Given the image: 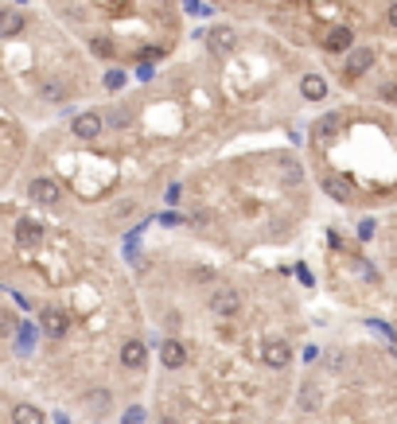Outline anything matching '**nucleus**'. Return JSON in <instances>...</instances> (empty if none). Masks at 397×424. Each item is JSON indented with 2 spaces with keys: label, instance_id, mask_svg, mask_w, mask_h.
Segmentation results:
<instances>
[{
  "label": "nucleus",
  "instance_id": "f257e3e1",
  "mask_svg": "<svg viewBox=\"0 0 397 424\" xmlns=\"http://www.w3.org/2000/svg\"><path fill=\"white\" fill-rule=\"evenodd\" d=\"M261 359H265V366H269V370H285V366L292 362V346H288L285 339H265Z\"/></svg>",
  "mask_w": 397,
  "mask_h": 424
},
{
  "label": "nucleus",
  "instance_id": "f03ea898",
  "mask_svg": "<svg viewBox=\"0 0 397 424\" xmlns=\"http://www.w3.org/2000/svg\"><path fill=\"white\" fill-rule=\"evenodd\" d=\"M238 307H242V292L230 285H218L211 296V312L214 315H238Z\"/></svg>",
  "mask_w": 397,
  "mask_h": 424
},
{
  "label": "nucleus",
  "instance_id": "7ed1b4c3",
  "mask_svg": "<svg viewBox=\"0 0 397 424\" xmlns=\"http://www.w3.org/2000/svg\"><path fill=\"white\" fill-rule=\"evenodd\" d=\"M39 327H43V335L47 339H63L66 335V327H70V315L63 312V307H43V319H39Z\"/></svg>",
  "mask_w": 397,
  "mask_h": 424
},
{
  "label": "nucleus",
  "instance_id": "20e7f679",
  "mask_svg": "<svg viewBox=\"0 0 397 424\" xmlns=\"http://www.w3.org/2000/svg\"><path fill=\"white\" fill-rule=\"evenodd\" d=\"M206 47H211L214 55H230L238 47V36H234V28H211V36H206Z\"/></svg>",
  "mask_w": 397,
  "mask_h": 424
},
{
  "label": "nucleus",
  "instance_id": "39448f33",
  "mask_svg": "<svg viewBox=\"0 0 397 424\" xmlns=\"http://www.w3.org/2000/svg\"><path fill=\"white\" fill-rule=\"evenodd\" d=\"M28 195L36 198L39 206H55V203H59V183H51V179H31V183H28Z\"/></svg>",
  "mask_w": 397,
  "mask_h": 424
},
{
  "label": "nucleus",
  "instance_id": "423d86ee",
  "mask_svg": "<svg viewBox=\"0 0 397 424\" xmlns=\"http://www.w3.org/2000/svg\"><path fill=\"white\" fill-rule=\"evenodd\" d=\"M102 124H105L102 113H78L70 129H74V137H78V140H94L97 132H102Z\"/></svg>",
  "mask_w": 397,
  "mask_h": 424
},
{
  "label": "nucleus",
  "instance_id": "0eeeda50",
  "mask_svg": "<svg viewBox=\"0 0 397 424\" xmlns=\"http://www.w3.org/2000/svg\"><path fill=\"white\" fill-rule=\"evenodd\" d=\"M335 132H339V117H335V113H327V117H319L316 124H312V144H316V148L331 144Z\"/></svg>",
  "mask_w": 397,
  "mask_h": 424
},
{
  "label": "nucleus",
  "instance_id": "6e6552de",
  "mask_svg": "<svg viewBox=\"0 0 397 424\" xmlns=\"http://www.w3.org/2000/svg\"><path fill=\"white\" fill-rule=\"evenodd\" d=\"M16 242H20V245H39V242H43V226H39V222L36 218H20V222H16Z\"/></svg>",
  "mask_w": 397,
  "mask_h": 424
},
{
  "label": "nucleus",
  "instance_id": "1a4fd4ad",
  "mask_svg": "<svg viewBox=\"0 0 397 424\" xmlns=\"http://www.w3.org/2000/svg\"><path fill=\"white\" fill-rule=\"evenodd\" d=\"M144 359H148V351H144V343H140V339H125V343H121V362H125L129 370H140Z\"/></svg>",
  "mask_w": 397,
  "mask_h": 424
},
{
  "label": "nucleus",
  "instance_id": "9d476101",
  "mask_svg": "<svg viewBox=\"0 0 397 424\" xmlns=\"http://www.w3.org/2000/svg\"><path fill=\"white\" fill-rule=\"evenodd\" d=\"M300 94L308 97V102H324V97H327V78H324V74H304V78H300Z\"/></svg>",
  "mask_w": 397,
  "mask_h": 424
},
{
  "label": "nucleus",
  "instance_id": "9b49d317",
  "mask_svg": "<svg viewBox=\"0 0 397 424\" xmlns=\"http://www.w3.org/2000/svg\"><path fill=\"white\" fill-rule=\"evenodd\" d=\"M370 66H374V51H370V47H359V51H351V55H346V74H351V78L366 74Z\"/></svg>",
  "mask_w": 397,
  "mask_h": 424
},
{
  "label": "nucleus",
  "instance_id": "f8f14e48",
  "mask_svg": "<svg viewBox=\"0 0 397 424\" xmlns=\"http://www.w3.org/2000/svg\"><path fill=\"white\" fill-rule=\"evenodd\" d=\"M160 362L168 366V370H179V366L187 362V351H184V343H179V339H168V343L160 346Z\"/></svg>",
  "mask_w": 397,
  "mask_h": 424
},
{
  "label": "nucleus",
  "instance_id": "ddd939ff",
  "mask_svg": "<svg viewBox=\"0 0 397 424\" xmlns=\"http://www.w3.org/2000/svg\"><path fill=\"white\" fill-rule=\"evenodd\" d=\"M351 43H354L351 28H331L327 31V51H351Z\"/></svg>",
  "mask_w": 397,
  "mask_h": 424
},
{
  "label": "nucleus",
  "instance_id": "4468645a",
  "mask_svg": "<svg viewBox=\"0 0 397 424\" xmlns=\"http://www.w3.org/2000/svg\"><path fill=\"white\" fill-rule=\"evenodd\" d=\"M86 409L94 413V417H105V413H110V393H105V389H90V393H86Z\"/></svg>",
  "mask_w": 397,
  "mask_h": 424
},
{
  "label": "nucleus",
  "instance_id": "2eb2a0df",
  "mask_svg": "<svg viewBox=\"0 0 397 424\" xmlns=\"http://www.w3.org/2000/svg\"><path fill=\"white\" fill-rule=\"evenodd\" d=\"M324 191L331 198H339V203H346V198H351V183H346L343 176H327L324 179Z\"/></svg>",
  "mask_w": 397,
  "mask_h": 424
},
{
  "label": "nucleus",
  "instance_id": "dca6fc26",
  "mask_svg": "<svg viewBox=\"0 0 397 424\" xmlns=\"http://www.w3.org/2000/svg\"><path fill=\"white\" fill-rule=\"evenodd\" d=\"M12 424H43V413L36 405H16L12 409Z\"/></svg>",
  "mask_w": 397,
  "mask_h": 424
},
{
  "label": "nucleus",
  "instance_id": "f3484780",
  "mask_svg": "<svg viewBox=\"0 0 397 424\" xmlns=\"http://www.w3.org/2000/svg\"><path fill=\"white\" fill-rule=\"evenodd\" d=\"M20 28H23L20 12H16V8H4V16H0V31H4V36H16Z\"/></svg>",
  "mask_w": 397,
  "mask_h": 424
},
{
  "label": "nucleus",
  "instance_id": "a211bd4d",
  "mask_svg": "<svg viewBox=\"0 0 397 424\" xmlns=\"http://www.w3.org/2000/svg\"><path fill=\"white\" fill-rule=\"evenodd\" d=\"M280 179L288 183V187H296V183L304 179V171H300V164L296 160H280Z\"/></svg>",
  "mask_w": 397,
  "mask_h": 424
},
{
  "label": "nucleus",
  "instance_id": "6ab92c4d",
  "mask_svg": "<svg viewBox=\"0 0 397 424\" xmlns=\"http://www.w3.org/2000/svg\"><path fill=\"white\" fill-rule=\"evenodd\" d=\"M316 397H319L316 386H304L300 389V409H316Z\"/></svg>",
  "mask_w": 397,
  "mask_h": 424
},
{
  "label": "nucleus",
  "instance_id": "aec40b11",
  "mask_svg": "<svg viewBox=\"0 0 397 424\" xmlns=\"http://www.w3.org/2000/svg\"><path fill=\"white\" fill-rule=\"evenodd\" d=\"M90 51H94V55H110L113 47H110V39H90Z\"/></svg>",
  "mask_w": 397,
  "mask_h": 424
},
{
  "label": "nucleus",
  "instance_id": "412c9836",
  "mask_svg": "<svg viewBox=\"0 0 397 424\" xmlns=\"http://www.w3.org/2000/svg\"><path fill=\"white\" fill-rule=\"evenodd\" d=\"M390 28H397V4H390Z\"/></svg>",
  "mask_w": 397,
  "mask_h": 424
},
{
  "label": "nucleus",
  "instance_id": "4be33fe9",
  "mask_svg": "<svg viewBox=\"0 0 397 424\" xmlns=\"http://www.w3.org/2000/svg\"><path fill=\"white\" fill-rule=\"evenodd\" d=\"M184 4H187V8H191V12H198V0H184Z\"/></svg>",
  "mask_w": 397,
  "mask_h": 424
},
{
  "label": "nucleus",
  "instance_id": "5701e85b",
  "mask_svg": "<svg viewBox=\"0 0 397 424\" xmlns=\"http://www.w3.org/2000/svg\"><path fill=\"white\" fill-rule=\"evenodd\" d=\"M160 424H176V420H168V417H164V420H160Z\"/></svg>",
  "mask_w": 397,
  "mask_h": 424
}]
</instances>
